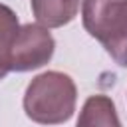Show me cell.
<instances>
[{
    "label": "cell",
    "mask_w": 127,
    "mask_h": 127,
    "mask_svg": "<svg viewBox=\"0 0 127 127\" xmlns=\"http://www.w3.org/2000/svg\"><path fill=\"white\" fill-rule=\"evenodd\" d=\"M75 101L77 89L67 73L44 71L28 83L24 93V111L34 123L60 125L71 119Z\"/></svg>",
    "instance_id": "1"
},
{
    "label": "cell",
    "mask_w": 127,
    "mask_h": 127,
    "mask_svg": "<svg viewBox=\"0 0 127 127\" xmlns=\"http://www.w3.org/2000/svg\"><path fill=\"white\" fill-rule=\"evenodd\" d=\"M81 22L119 65H127V0H83Z\"/></svg>",
    "instance_id": "2"
},
{
    "label": "cell",
    "mask_w": 127,
    "mask_h": 127,
    "mask_svg": "<svg viewBox=\"0 0 127 127\" xmlns=\"http://www.w3.org/2000/svg\"><path fill=\"white\" fill-rule=\"evenodd\" d=\"M56 50V42L48 28L40 24H24L18 30L10 52V71H32L46 65Z\"/></svg>",
    "instance_id": "3"
},
{
    "label": "cell",
    "mask_w": 127,
    "mask_h": 127,
    "mask_svg": "<svg viewBox=\"0 0 127 127\" xmlns=\"http://www.w3.org/2000/svg\"><path fill=\"white\" fill-rule=\"evenodd\" d=\"M30 6L40 26L62 28L77 16L79 0H30Z\"/></svg>",
    "instance_id": "4"
},
{
    "label": "cell",
    "mask_w": 127,
    "mask_h": 127,
    "mask_svg": "<svg viewBox=\"0 0 127 127\" xmlns=\"http://www.w3.org/2000/svg\"><path fill=\"white\" fill-rule=\"evenodd\" d=\"M75 127H121L113 99L101 93L87 97Z\"/></svg>",
    "instance_id": "5"
},
{
    "label": "cell",
    "mask_w": 127,
    "mask_h": 127,
    "mask_svg": "<svg viewBox=\"0 0 127 127\" xmlns=\"http://www.w3.org/2000/svg\"><path fill=\"white\" fill-rule=\"evenodd\" d=\"M18 30L20 24L16 12L10 6L0 4V79H4L10 71V52L18 36Z\"/></svg>",
    "instance_id": "6"
}]
</instances>
